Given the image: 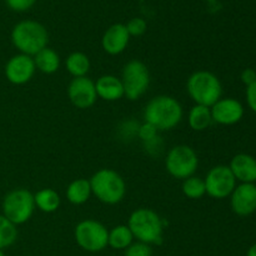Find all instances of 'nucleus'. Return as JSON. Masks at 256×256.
<instances>
[{
	"label": "nucleus",
	"instance_id": "nucleus-1",
	"mask_svg": "<svg viewBox=\"0 0 256 256\" xmlns=\"http://www.w3.org/2000/svg\"><path fill=\"white\" fill-rule=\"evenodd\" d=\"M184 116L182 104L170 95H159L150 100L144 109V120L154 125L159 132L172 130L180 124Z\"/></svg>",
	"mask_w": 256,
	"mask_h": 256
},
{
	"label": "nucleus",
	"instance_id": "nucleus-2",
	"mask_svg": "<svg viewBox=\"0 0 256 256\" xmlns=\"http://www.w3.org/2000/svg\"><path fill=\"white\" fill-rule=\"evenodd\" d=\"M12 42L20 54L34 56L48 46L49 32L36 20H22L12 30Z\"/></svg>",
	"mask_w": 256,
	"mask_h": 256
},
{
	"label": "nucleus",
	"instance_id": "nucleus-3",
	"mask_svg": "<svg viewBox=\"0 0 256 256\" xmlns=\"http://www.w3.org/2000/svg\"><path fill=\"white\" fill-rule=\"evenodd\" d=\"M128 226L134 239L144 244H160L162 242L165 222L152 209L139 208L130 214Z\"/></svg>",
	"mask_w": 256,
	"mask_h": 256
},
{
	"label": "nucleus",
	"instance_id": "nucleus-4",
	"mask_svg": "<svg viewBox=\"0 0 256 256\" xmlns=\"http://www.w3.org/2000/svg\"><path fill=\"white\" fill-rule=\"evenodd\" d=\"M92 194L100 202L116 205L122 202L126 194V184L122 175L112 169H100L90 178Z\"/></svg>",
	"mask_w": 256,
	"mask_h": 256
},
{
	"label": "nucleus",
	"instance_id": "nucleus-5",
	"mask_svg": "<svg viewBox=\"0 0 256 256\" xmlns=\"http://www.w3.org/2000/svg\"><path fill=\"white\" fill-rule=\"evenodd\" d=\"M186 92L196 105L212 108L222 95V85L219 78L208 70L192 72L186 82Z\"/></svg>",
	"mask_w": 256,
	"mask_h": 256
},
{
	"label": "nucleus",
	"instance_id": "nucleus-6",
	"mask_svg": "<svg viewBox=\"0 0 256 256\" xmlns=\"http://www.w3.org/2000/svg\"><path fill=\"white\" fill-rule=\"evenodd\" d=\"M35 210L34 194L26 189H14L2 200V215L14 225H22L32 219Z\"/></svg>",
	"mask_w": 256,
	"mask_h": 256
},
{
	"label": "nucleus",
	"instance_id": "nucleus-7",
	"mask_svg": "<svg viewBox=\"0 0 256 256\" xmlns=\"http://www.w3.org/2000/svg\"><path fill=\"white\" fill-rule=\"evenodd\" d=\"M199 166L196 152L189 145H176L168 152L165 159L166 172L175 179L185 180L192 176Z\"/></svg>",
	"mask_w": 256,
	"mask_h": 256
},
{
	"label": "nucleus",
	"instance_id": "nucleus-8",
	"mask_svg": "<svg viewBox=\"0 0 256 256\" xmlns=\"http://www.w3.org/2000/svg\"><path fill=\"white\" fill-rule=\"evenodd\" d=\"M120 80L124 88V96L134 102L146 92L150 85V72L140 60H130L122 68Z\"/></svg>",
	"mask_w": 256,
	"mask_h": 256
},
{
	"label": "nucleus",
	"instance_id": "nucleus-9",
	"mask_svg": "<svg viewBox=\"0 0 256 256\" xmlns=\"http://www.w3.org/2000/svg\"><path fill=\"white\" fill-rule=\"evenodd\" d=\"M109 232L102 222L92 219L80 222L75 226L74 238L82 249L89 252H98L108 246Z\"/></svg>",
	"mask_w": 256,
	"mask_h": 256
},
{
	"label": "nucleus",
	"instance_id": "nucleus-10",
	"mask_svg": "<svg viewBox=\"0 0 256 256\" xmlns=\"http://www.w3.org/2000/svg\"><path fill=\"white\" fill-rule=\"evenodd\" d=\"M206 194L212 199L222 200L230 196L236 186V180L226 165H216L208 172L204 179Z\"/></svg>",
	"mask_w": 256,
	"mask_h": 256
},
{
	"label": "nucleus",
	"instance_id": "nucleus-11",
	"mask_svg": "<svg viewBox=\"0 0 256 256\" xmlns=\"http://www.w3.org/2000/svg\"><path fill=\"white\" fill-rule=\"evenodd\" d=\"M68 98L78 109H89L98 99L95 82L88 76L74 78L68 86Z\"/></svg>",
	"mask_w": 256,
	"mask_h": 256
},
{
	"label": "nucleus",
	"instance_id": "nucleus-12",
	"mask_svg": "<svg viewBox=\"0 0 256 256\" xmlns=\"http://www.w3.org/2000/svg\"><path fill=\"white\" fill-rule=\"evenodd\" d=\"M35 68L32 56L25 54H16L10 58L5 65V76L8 82L14 85H24L34 76Z\"/></svg>",
	"mask_w": 256,
	"mask_h": 256
},
{
	"label": "nucleus",
	"instance_id": "nucleus-13",
	"mask_svg": "<svg viewBox=\"0 0 256 256\" xmlns=\"http://www.w3.org/2000/svg\"><path fill=\"white\" fill-rule=\"evenodd\" d=\"M212 122L220 125L238 124L244 116V106L234 98H222L212 108Z\"/></svg>",
	"mask_w": 256,
	"mask_h": 256
},
{
	"label": "nucleus",
	"instance_id": "nucleus-14",
	"mask_svg": "<svg viewBox=\"0 0 256 256\" xmlns=\"http://www.w3.org/2000/svg\"><path fill=\"white\" fill-rule=\"evenodd\" d=\"M232 212L239 216H249L256 212V185L240 184L230 195Z\"/></svg>",
	"mask_w": 256,
	"mask_h": 256
},
{
	"label": "nucleus",
	"instance_id": "nucleus-15",
	"mask_svg": "<svg viewBox=\"0 0 256 256\" xmlns=\"http://www.w3.org/2000/svg\"><path fill=\"white\" fill-rule=\"evenodd\" d=\"M130 35L125 24H112L105 30L102 38V46L109 55H119L125 52L129 45Z\"/></svg>",
	"mask_w": 256,
	"mask_h": 256
},
{
	"label": "nucleus",
	"instance_id": "nucleus-16",
	"mask_svg": "<svg viewBox=\"0 0 256 256\" xmlns=\"http://www.w3.org/2000/svg\"><path fill=\"white\" fill-rule=\"evenodd\" d=\"M235 180L242 184H254L256 182V159L249 154H238L229 165Z\"/></svg>",
	"mask_w": 256,
	"mask_h": 256
},
{
	"label": "nucleus",
	"instance_id": "nucleus-17",
	"mask_svg": "<svg viewBox=\"0 0 256 256\" xmlns=\"http://www.w3.org/2000/svg\"><path fill=\"white\" fill-rule=\"evenodd\" d=\"M98 98L105 102H116L124 98L122 80L115 75H102L95 82Z\"/></svg>",
	"mask_w": 256,
	"mask_h": 256
},
{
	"label": "nucleus",
	"instance_id": "nucleus-18",
	"mask_svg": "<svg viewBox=\"0 0 256 256\" xmlns=\"http://www.w3.org/2000/svg\"><path fill=\"white\" fill-rule=\"evenodd\" d=\"M36 70L46 75L56 72L60 68V56L54 49L46 46L32 56Z\"/></svg>",
	"mask_w": 256,
	"mask_h": 256
},
{
	"label": "nucleus",
	"instance_id": "nucleus-19",
	"mask_svg": "<svg viewBox=\"0 0 256 256\" xmlns=\"http://www.w3.org/2000/svg\"><path fill=\"white\" fill-rule=\"evenodd\" d=\"M66 199L70 204L72 205H82L85 202H89L90 196H92V186H90V182L84 178L80 179H75L68 185L66 188Z\"/></svg>",
	"mask_w": 256,
	"mask_h": 256
},
{
	"label": "nucleus",
	"instance_id": "nucleus-20",
	"mask_svg": "<svg viewBox=\"0 0 256 256\" xmlns=\"http://www.w3.org/2000/svg\"><path fill=\"white\" fill-rule=\"evenodd\" d=\"M34 202L35 208L45 214H52L55 212L60 208L62 199L60 195L52 188H44L39 190L36 194H34Z\"/></svg>",
	"mask_w": 256,
	"mask_h": 256
},
{
	"label": "nucleus",
	"instance_id": "nucleus-21",
	"mask_svg": "<svg viewBox=\"0 0 256 256\" xmlns=\"http://www.w3.org/2000/svg\"><path fill=\"white\" fill-rule=\"evenodd\" d=\"M188 122H189L190 128L194 132H204L214 122H212V110L204 105L195 104L190 109L189 115H188Z\"/></svg>",
	"mask_w": 256,
	"mask_h": 256
},
{
	"label": "nucleus",
	"instance_id": "nucleus-22",
	"mask_svg": "<svg viewBox=\"0 0 256 256\" xmlns=\"http://www.w3.org/2000/svg\"><path fill=\"white\" fill-rule=\"evenodd\" d=\"M65 68L72 78L86 76L90 70V59L84 52H74L65 59Z\"/></svg>",
	"mask_w": 256,
	"mask_h": 256
},
{
	"label": "nucleus",
	"instance_id": "nucleus-23",
	"mask_svg": "<svg viewBox=\"0 0 256 256\" xmlns=\"http://www.w3.org/2000/svg\"><path fill=\"white\" fill-rule=\"evenodd\" d=\"M132 240H134V236H132V232L129 229V226L128 225H118L109 232L108 245L115 250H125L132 244Z\"/></svg>",
	"mask_w": 256,
	"mask_h": 256
},
{
	"label": "nucleus",
	"instance_id": "nucleus-24",
	"mask_svg": "<svg viewBox=\"0 0 256 256\" xmlns=\"http://www.w3.org/2000/svg\"><path fill=\"white\" fill-rule=\"evenodd\" d=\"M182 194H184L186 198H189V199H192V200L202 199L204 195H206L204 179L192 175V176L182 180Z\"/></svg>",
	"mask_w": 256,
	"mask_h": 256
},
{
	"label": "nucleus",
	"instance_id": "nucleus-25",
	"mask_svg": "<svg viewBox=\"0 0 256 256\" xmlns=\"http://www.w3.org/2000/svg\"><path fill=\"white\" fill-rule=\"evenodd\" d=\"M18 239L16 225L6 219L4 215H0V250L9 248Z\"/></svg>",
	"mask_w": 256,
	"mask_h": 256
},
{
	"label": "nucleus",
	"instance_id": "nucleus-26",
	"mask_svg": "<svg viewBox=\"0 0 256 256\" xmlns=\"http://www.w3.org/2000/svg\"><path fill=\"white\" fill-rule=\"evenodd\" d=\"M126 26L128 32H129L130 36H142L148 30V22L146 20L142 19V18H132L129 22L125 24Z\"/></svg>",
	"mask_w": 256,
	"mask_h": 256
},
{
	"label": "nucleus",
	"instance_id": "nucleus-27",
	"mask_svg": "<svg viewBox=\"0 0 256 256\" xmlns=\"http://www.w3.org/2000/svg\"><path fill=\"white\" fill-rule=\"evenodd\" d=\"M158 132H159V130H158L154 125L144 122L142 125H139V128H138L136 135L145 144V142H152V140H154L155 138H158Z\"/></svg>",
	"mask_w": 256,
	"mask_h": 256
},
{
	"label": "nucleus",
	"instance_id": "nucleus-28",
	"mask_svg": "<svg viewBox=\"0 0 256 256\" xmlns=\"http://www.w3.org/2000/svg\"><path fill=\"white\" fill-rule=\"evenodd\" d=\"M152 246L144 242H132L130 246L125 249L124 256H152Z\"/></svg>",
	"mask_w": 256,
	"mask_h": 256
},
{
	"label": "nucleus",
	"instance_id": "nucleus-29",
	"mask_svg": "<svg viewBox=\"0 0 256 256\" xmlns=\"http://www.w3.org/2000/svg\"><path fill=\"white\" fill-rule=\"evenodd\" d=\"M8 6L14 12H26L35 5L36 0H5Z\"/></svg>",
	"mask_w": 256,
	"mask_h": 256
},
{
	"label": "nucleus",
	"instance_id": "nucleus-30",
	"mask_svg": "<svg viewBox=\"0 0 256 256\" xmlns=\"http://www.w3.org/2000/svg\"><path fill=\"white\" fill-rule=\"evenodd\" d=\"M246 102L250 109L256 112V82L246 86Z\"/></svg>",
	"mask_w": 256,
	"mask_h": 256
},
{
	"label": "nucleus",
	"instance_id": "nucleus-31",
	"mask_svg": "<svg viewBox=\"0 0 256 256\" xmlns=\"http://www.w3.org/2000/svg\"><path fill=\"white\" fill-rule=\"evenodd\" d=\"M240 78H242V82L246 86H249V85H252V82H256V72L254 69H252V68H246V69L242 70V76Z\"/></svg>",
	"mask_w": 256,
	"mask_h": 256
},
{
	"label": "nucleus",
	"instance_id": "nucleus-32",
	"mask_svg": "<svg viewBox=\"0 0 256 256\" xmlns=\"http://www.w3.org/2000/svg\"><path fill=\"white\" fill-rule=\"evenodd\" d=\"M246 256H256V244L252 245L249 250H248V255Z\"/></svg>",
	"mask_w": 256,
	"mask_h": 256
},
{
	"label": "nucleus",
	"instance_id": "nucleus-33",
	"mask_svg": "<svg viewBox=\"0 0 256 256\" xmlns=\"http://www.w3.org/2000/svg\"><path fill=\"white\" fill-rule=\"evenodd\" d=\"M0 256H5L4 252H2V250H0Z\"/></svg>",
	"mask_w": 256,
	"mask_h": 256
}]
</instances>
